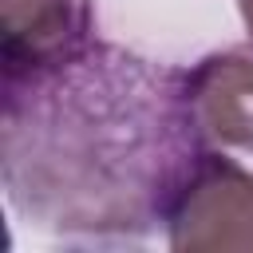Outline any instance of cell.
Masks as SVG:
<instances>
[{
  "mask_svg": "<svg viewBox=\"0 0 253 253\" xmlns=\"http://www.w3.org/2000/svg\"><path fill=\"white\" fill-rule=\"evenodd\" d=\"M206 154L186 71L87 40L4 83V190L59 237H142Z\"/></svg>",
  "mask_w": 253,
  "mask_h": 253,
  "instance_id": "cell-1",
  "label": "cell"
},
{
  "mask_svg": "<svg viewBox=\"0 0 253 253\" xmlns=\"http://www.w3.org/2000/svg\"><path fill=\"white\" fill-rule=\"evenodd\" d=\"M166 229L178 253H253V174L206 150L182 182Z\"/></svg>",
  "mask_w": 253,
  "mask_h": 253,
  "instance_id": "cell-2",
  "label": "cell"
},
{
  "mask_svg": "<svg viewBox=\"0 0 253 253\" xmlns=\"http://www.w3.org/2000/svg\"><path fill=\"white\" fill-rule=\"evenodd\" d=\"M4 4V83L28 79L91 40L87 0H0Z\"/></svg>",
  "mask_w": 253,
  "mask_h": 253,
  "instance_id": "cell-3",
  "label": "cell"
},
{
  "mask_svg": "<svg viewBox=\"0 0 253 253\" xmlns=\"http://www.w3.org/2000/svg\"><path fill=\"white\" fill-rule=\"evenodd\" d=\"M190 107L206 142L253 150V51H217L186 71Z\"/></svg>",
  "mask_w": 253,
  "mask_h": 253,
  "instance_id": "cell-4",
  "label": "cell"
},
{
  "mask_svg": "<svg viewBox=\"0 0 253 253\" xmlns=\"http://www.w3.org/2000/svg\"><path fill=\"white\" fill-rule=\"evenodd\" d=\"M237 8H241V20H245V32L253 36V0H237Z\"/></svg>",
  "mask_w": 253,
  "mask_h": 253,
  "instance_id": "cell-5",
  "label": "cell"
}]
</instances>
